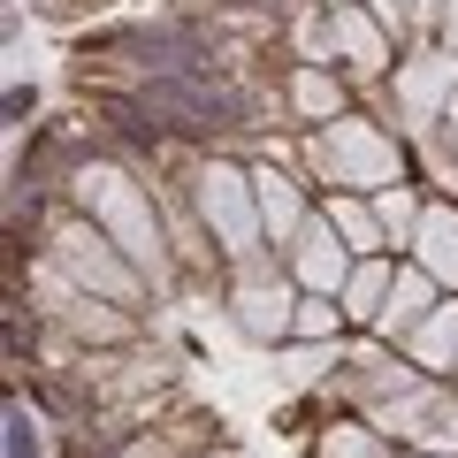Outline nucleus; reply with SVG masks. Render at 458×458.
<instances>
[]
</instances>
